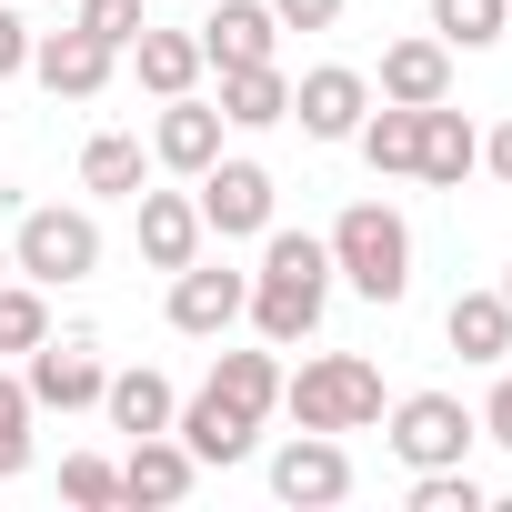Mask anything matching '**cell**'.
<instances>
[{
    "mask_svg": "<svg viewBox=\"0 0 512 512\" xmlns=\"http://www.w3.org/2000/svg\"><path fill=\"white\" fill-rule=\"evenodd\" d=\"M322 302H332V241H312V231H262V272H251V322H262V342L272 352H292V342H312L322 332Z\"/></svg>",
    "mask_w": 512,
    "mask_h": 512,
    "instance_id": "cell-1",
    "label": "cell"
},
{
    "mask_svg": "<svg viewBox=\"0 0 512 512\" xmlns=\"http://www.w3.org/2000/svg\"><path fill=\"white\" fill-rule=\"evenodd\" d=\"M332 272L362 292V302H402L412 292V221L392 211V201H352L342 221H332Z\"/></svg>",
    "mask_w": 512,
    "mask_h": 512,
    "instance_id": "cell-2",
    "label": "cell"
},
{
    "mask_svg": "<svg viewBox=\"0 0 512 512\" xmlns=\"http://www.w3.org/2000/svg\"><path fill=\"white\" fill-rule=\"evenodd\" d=\"M282 412H292L302 432H372V422H382V372H372L362 352H322V362H302V372L282 382Z\"/></svg>",
    "mask_w": 512,
    "mask_h": 512,
    "instance_id": "cell-3",
    "label": "cell"
},
{
    "mask_svg": "<svg viewBox=\"0 0 512 512\" xmlns=\"http://www.w3.org/2000/svg\"><path fill=\"white\" fill-rule=\"evenodd\" d=\"M11 272L41 282V292L91 282V272H101V221H91V211H61V201L21 211V231H11Z\"/></svg>",
    "mask_w": 512,
    "mask_h": 512,
    "instance_id": "cell-4",
    "label": "cell"
},
{
    "mask_svg": "<svg viewBox=\"0 0 512 512\" xmlns=\"http://www.w3.org/2000/svg\"><path fill=\"white\" fill-rule=\"evenodd\" d=\"M482 442V412H462V392H402L392 402V452L412 462V472H442V462H462Z\"/></svg>",
    "mask_w": 512,
    "mask_h": 512,
    "instance_id": "cell-5",
    "label": "cell"
},
{
    "mask_svg": "<svg viewBox=\"0 0 512 512\" xmlns=\"http://www.w3.org/2000/svg\"><path fill=\"white\" fill-rule=\"evenodd\" d=\"M191 201H201V231H221V241L272 231V171H262V161H211V171L191 181Z\"/></svg>",
    "mask_w": 512,
    "mask_h": 512,
    "instance_id": "cell-6",
    "label": "cell"
},
{
    "mask_svg": "<svg viewBox=\"0 0 512 512\" xmlns=\"http://www.w3.org/2000/svg\"><path fill=\"white\" fill-rule=\"evenodd\" d=\"M31 71H41V91H51V101H101V91H111V71H121V51H111V41H91V31L71 21V31L31 41Z\"/></svg>",
    "mask_w": 512,
    "mask_h": 512,
    "instance_id": "cell-7",
    "label": "cell"
},
{
    "mask_svg": "<svg viewBox=\"0 0 512 512\" xmlns=\"http://www.w3.org/2000/svg\"><path fill=\"white\" fill-rule=\"evenodd\" d=\"M241 302H251V272H221V262H181L171 272V332H191V342L231 332Z\"/></svg>",
    "mask_w": 512,
    "mask_h": 512,
    "instance_id": "cell-8",
    "label": "cell"
},
{
    "mask_svg": "<svg viewBox=\"0 0 512 512\" xmlns=\"http://www.w3.org/2000/svg\"><path fill=\"white\" fill-rule=\"evenodd\" d=\"M21 382H31V412H91L111 372H101L91 342H31V372Z\"/></svg>",
    "mask_w": 512,
    "mask_h": 512,
    "instance_id": "cell-9",
    "label": "cell"
},
{
    "mask_svg": "<svg viewBox=\"0 0 512 512\" xmlns=\"http://www.w3.org/2000/svg\"><path fill=\"white\" fill-rule=\"evenodd\" d=\"M292 111H302V131H312V141H352V131H362V111H372V81H362V71H342V61H322V71H302V81H292Z\"/></svg>",
    "mask_w": 512,
    "mask_h": 512,
    "instance_id": "cell-10",
    "label": "cell"
},
{
    "mask_svg": "<svg viewBox=\"0 0 512 512\" xmlns=\"http://www.w3.org/2000/svg\"><path fill=\"white\" fill-rule=\"evenodd\" d=\"M151 161L161 171H181V181H201L211 161H221V101H161V121H151Z\"/></svg>",
    "mask_w": 512,
    "mask_h": 512,
    "instance_id": "cell-11",
    "label": "cell"
},
{
    "mask_svg": "<svg viewBox=\"0 0 512 512\" xmlns=\"http://www.w3.org/2000/svg\"><path fill=\"white\" fill-rule=\"evenodd\" d=\"M272 492H282V502H342V492H352V452H342V432H302V442H282V452H272Z\"/></svg>",
    "mask_w": 512,
    "mask_h": 512,
    "instance_id": "cell-12",
    "label": "cell"
},
{
    "mask_svg": "<svg viewBox=\"0 0 512 512\" xmlns=\"http://www.w3.org/2000/svg\"><path fill=\"white\" fill-rule=\"evenodd\" d=\"M282 21H272V0H221V11L201 21V61L211 71H241V61H272Z\"/></svg>",
    "mask_w": 512,
    "mask_h": 512,
    "instance_id": "cell-13",
    "label": "cell"
},
{
    "mask_svg": "<svg viewBox=\"0 0 512 512\" xmlns=\"http://www.w3.org/2000/svg\"><path fill=\"white\" fill-rule=\"evenodd\" d=\"M412 171H422L432 191H462V181L482 171V131H472L452 101H432V111H422V151H412Z\"/></svg>",
    "mask_w": 512,
    "mask_h": 512,
    "instance_id": "cell-14",
    "label": "cell"
},
{
    "mask_svg": "<svg viewBox=\"0 0 512 512\" xmlns=\"http://www.w3.org/2000/svg\"><path fill=\"white\" fill-rule=\"evenodd\" d=\"M191 482H201V462H191L181 432H141L131 462H121V502H181Z\"/></svg>",
    "mask_w": 512,
    "mask_h": 512,
    "instance_id": "cell-15",
    "label": "cell"
},
{
    "mask_svg": "<svg viewBox=\"0 0 512 512\" xmlns=\"http://www.w3.org/2000/svg\"><path fill=\"white\" fill-rule=\"evenodd\" d=\"M141 262H151V272L201 262V201H191V191H141Z\"/></svg>",
    "mask_w": 512,
    "mask_h": 512,
    "instance_id": "cell-16",
    "label": "cell"
},
{
    "mask_svg": "<svg viewBox=\"0 0 512 512\" xmlns=\"http://www.w3.org/2000/svg\"><path fill=\"white\" fill-rule=\"evenodd\" d=\"M171 432L191 442V462H251V432H262V422H251V412H231L221 392H191V402L171 412Z\"/></svg>",
    "mask_w": 512,
    "mask_h": 512,
    "instance_id": "cell-17",
    "label": "cell"
},
{
    "mask_svg": "<svg viewBox=\"0 0 512 512\" xmlns=\"http://www.w3.org/2000/svg\"><path fill=\"white\" fill-rule=\"evenodd\" d=\"M382 101H412V111H432V101H452V41H392L382 51Z\"/></svg>",
    "mask_w": 512,
    "mask_h": 512,
    "instance_id": "cell-18",
    "label": "cell"
},
{
    "mask_svg": "<svg viewBox=\"0 0 512 512\" xmlns=\"http://www.w3.org/2000/svg\"><path fill=\"white\" fill-rule=\"evenodd\" d=\"M131 71H141V91H161V101H181L211 61H201V31H131Z\"/></svg>",
    "mask_w": 512,
    "mask_h": 512,
    "instance_id": "cell-19",
    "label": "cell"
},
{
    "mask_svg": "<svg viewBox=\"0 0 512 512\" xmlns=\"http://www.w3.org/2000/svg\"><path fill=\"white\" fill-rule=\"evenodd\" d=\"M101 412H111V432H131V442H141V432H171L181 392H171L151 362H131V372H111V382H101Z\"/></svg>",
    "mask_w": 512,
    "mask_h": 512,
    "instance_id": "cell-20",
    "label": "cell"
},
{
    "mask_svg": "<svg viewBox=\"0 0 512 512\" xmlns=\"http://www.w3.org/2000/svg\"><path fill=\"white\" fill-rule=\"evenodd\" d=\"M221 121H231V131H272V121H292V81H282L272 61L221 71Z\"/></svg>",
    "mask_w": 512,
    "mask_h": 512,
    "instance_id": "cell-21",
    "label": "cell"
},
{
    "mask_svg": "<svg viewBox=\"0 0 512 512\" xmlns=\"http://www.w3.org/2000/svg\"><path fill=\"white\" fill-rule=\"evenodd\" d=\"M442 342H452L462 362H502V352H512V302H502V292H462V302L442 312Z\"/></svg>",
    "mask_w": 512,
    "mask_h": 512,
    "instance_id": "cell-22",
    "label": "cell"
},
{
    "mask_svg": "<svg viewBox=\"0 0 512 512\" xmlns=\"http://www.w3.org/2000/svg\"><path fill=\"white\" fill-rule=\"evenodd\" d=\"M211 392H221L231 412L262 422V412H282V362H272V352H221V362H211Z\"/></svg>",
    "mask_w": 512,
    "mask_h": 512,
    "instance_id": "cell-23",
    "label": "cell"
},
{
    "mask_svg": "<svg viewBox=\"0 0 512 512\" xmlns=\"http://www.w3.org/2000/svg\"><path fill=\"white\" fill-rule=\"evenodd\" d=\"M81 191L141 201V141H131V131H91V141H81Z\"/></svg>",
    "mask_w": 512,
    "mask_h": 512,
    "instance_id": "cell-24",
    "label": "cell"
},
{
    "mask_svg": "<svg viewBox=\"0 0 512 512\" xmlns=\"http://www.w3.org/2000/svg\"><path fill=\"white\" fill-rule=\"evenodd\" d=\"M352 141H362L372 171H412V151H422V111H412V101H382V111H362Z\"/></svg>",
    "mask_w": 512,
    "mask_h": 512,
    "instance_id": "cell-25",
    "label": "cell"
},
{
    "mask_svg": "<svg viewBox=\"0 0 512 512\" xmlns=\"http://www.w3.org/2000/svg\"><path fill=\"white\" fill-rule=\"evenodd\" d=\"M502 21H512V0H432V41H452V51H492Z\"/></svg>",
    "mask_w": 512,
    "mask_h": 512,
    "instance_id": "cell-26",
    "label": "cell"
},
{
    "mask_svg": "<svg viewBox=\"0 0 512 512\" xmlns=\"http://www.w3.org/2000/svg\"><path fill=\"white\" fill-rule=\"evenodd\" d=\"M31 342H51V302H41V282H0V352H31Z\"/></svg>",
    "mask_w": 512,
    "mask_h": 512,
    "instance_id": "cell-27",
    "label": "cell"
},
{
    "mask_svg": "<svg viewBox=\"0 0 512 512\" xmlns=\"http://www.w3.org/2000/svg\"><path fill=\"white\" fill-rule=\"evenodd\" d=\"M61 502H81V512H111V502H121V462H101V452H71V462H61Z\"/></svg>",
    "mask_w": 512,
    "mask_h": 512,
    "instance_id": "cell-28",
    "label": "cell"
},
{
    "mask_svg": "<svg viewBox=\"0 0 512 512\" xmlns=\"http://www.w3.org/2000/svg\"><path fill=\"white\" fill-rule=\"evenodd\" d=\"M21 462H31V382L0 372V482H11Z\"/></svg>",
    "mask_w": 512,
    "mask_h": 512,
    "instance_id": "cell-29",
    "label": "cell"
},
{
    "mask_svg": "<svg viewBox=\"0 0 512 512\" xmlns=\"http://www.w3.org/2000/svg\"><path fill=\"white\" fill-rule=\"evenodd\" d=\"M412 512H482V482H472L462 462H442V472H412Z\"/></svg>",
    "mask_w": 512,
    "mask_h": 512,
    "instance_id": "cell-30",
    "label": "cell"
},
{
    "mask_svg": "<svg viewBox=\"0 0 512 512\" xmlns=\"http://www.w3.org/2000/svg\"><path fill=\"white\" fill-rule=\"evenodd\" d=\"M91 41H111V51H131V31H141V0H81V11H71Z\"/></svg>",
    "mask_w": 512,
    "mask_h": 512,
    "instance_id": "cell-31",
    "label": "cell"
},
{
    "mask_svg": "<svg viewBox=\"0 0 512 512\" xmlns=\"http://www.w3.org/2000/svg\"><path fill=\"white\" fill-rule=\"evenodd\" d=\"M21 71H31V21L0 0V81H21Z\"/></svg>",
    "mask_w": 512,
    "mask_h": 512,
    "instance_id": "cell-32",
    "label": "cell"
},
{
    "mask_svg": "<svg viewBox=\"0 0 512 512\" xmlns=\"http://www.w3.org/2000/svg\"><path fill=\"white\" fill-rule=\"evenodd\" d=\"M272 21H282V31H332L342 0H272Z\"/></svg>",
    "mask_w": 512,
    "mask_h": 512,
    "instance_id": "cell-33",
    "label": "cell"
},
{
    "mask_svg": "<svg viewBox=\"0 0 512 512\" xmlns=\"http://www.w3.org/2000/svg\"><path fill=\"white\" fill-rule=\"evenodd\" d=\"M482 432H492V442H502V452H512V372H502V382H492V402H482Z\"/></svg>",
    "mask_w": 512,
    "mask_h": 512,
    "instance_id": "cell-34",
    "label": "cell"
},
{
    "mask_svg": "<svg viewBox=\"0 0 512 512\" xmlns=\"http://www.w3.org/2000/svg\"><path fill=\"white\" fill-rule=\"evenodd\" d=\"M482 171L512 191V121H502V131H482Z\"/></svg>",
    "mask_w": 512,
    "mask_h": 512,
    "instance_id": "cell-35",
    "label": "cell"
},
{
    "mask_svg": "<svg viewBox=\"0 0 512 512\" xmlns=\"http://www.w3.org/2000/svg\"><path fill=\"white\" fill-rule=\"evenodd\" d=\"M492 292H502V302H512V272H502V282H492Z\"/></svg>",
    "mask_w": 512,
    "mask_h": 512,
    "instance_id": "cell-36",
    "label": "cell"
},
{
    "mask_svg": "<svg viewBox=\"0 0 512 512\" xmlns=\"http://www.w3.org/2000/svg\"><path fill=\"white\" fill-rule=\"evenodd\" d=\"M0 282H11V251H0Z\"/></svg>",
    "mask_w": 512,
    "mask_h": 512,
    "instance_id": "cell-37",
    "label": "cell"
}]
</instances>
